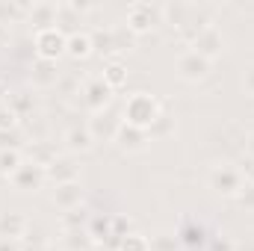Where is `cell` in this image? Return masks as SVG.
<instances>
[{"label": "cell", "mask_w": 254, "mask_h": 251, "mask_svg": "<svg viewBox=\"0 0 254 251\" xmlns=\"http://www.w3.org/2000/svg\"><path fill=\"white\" fill-rule=\"evenodd\" d=\"M160 113H163V104H160L154 95H148V92H136V95L127 98L125 107H122V122L148 130Z\"/></svg>", "instance_id": "6da1fadb"}, {"label": "cell", "mask_w": 254, "mask_h": 251, "mask_svg": "<svg viewBox=\"0 0 254 251\" xmlns=\"http://www.w3.org/2000/svg\"><path fill=\"white\" fill-rule=\"evenodd\" d=\"M207 184H210L213 192H219V195H225V198H237L240 189L246 187V178H243V169H237V166H231V163H219V166L210 169Z\"/></svg>", "instance_id": "7a4b0ae2"}, {"label": "cell", "mask_w": 254, "mask_h": 251, "mask_svg": "<svg viewBox=\"0 0 254 251\" xmlns=\"http://www.w3.org/2000/svg\"><path fill=\"white\" fill-rule=\"evenodd\" d=\"M210 68H213V63H210L207 57L195 54L192 48L181 51V54H178V60H175V71H178V77H181V80H187V83H201V80H207Z\"/></svg>", "instance_id": "3957f363"}, {"label": "cell", "mask_w": 254, "mask_h": 251, "mask_svg": "<svg viewBox=\"0 0 254 251\" xmlns=\"http://www.w3.org/2000/svg\"><path fill=\"white\" fill-rule=\"evenodd\" d=\"M163 12H160V6H154V3H145V0H136V3H130L127 6V15H125V27L133 33V36H142V33H148L154 24H157V18H160Z\"/></svg>", "instance_id": "277c9868"}, {"label": "cell", "mask_w": 254, "mask_h": 251, "mask_svg": "<svg viewBox=\"0 0 254 251\" xmlns=\"http://www.w3.org/2000/svg\"><path fill=\"white\" fill-rule=\"evenodd\" d=\"M45 181H48L45 166H39V163H33V160H27V157H24V163L9 175V184L18 189V192H39V189L45 187Z\"/></svg>", "instance_id": "5b68a950"}, {"label": "cell", "mask_w": 254, "mask_h": 251, "mask_svg": "<svg viewBox=\"0 0 254 251\" xmlns=\"http://www.w3.org/2000/svg\"><path fill=\"white\" fill-rule=\"evenodd\" d=\"M65 42H68V36H65L60 27H48V30H39L33 36V45H36L39 60H51V63H57L65 54Z\"/></svg>", "instance_id": "8992f818"}, {"label": "cell", "mask_w": 254, "mask_h": 251, "mask_svg": "<svg viewBox=\"0 0 254 251\" xmlns=\"http://www.w3.org/2000/svg\"><path fill=\"white\" fill-rule=\"evenodd\" d=\"M187 48H192L195 54H201V57H207V60L213 63V60H219V57L225 54V36L219 33L216 24H210V27H204V30L192 39Z\"/></svg>", "instance_id": "52a82bcc"}, {"label": "cell", "mask_w": 254, "mask_h": 251, "mask_svg": "<svg viewBox=\"0 0 254 251\" xmlns=\"http://www.w3.org/2000/svg\"><path fill=\"white\" fill-rule=\"evenodd\" d=\"M83 104H86V110L92 113V116H98V113H104V110H110V104H113V89L104 83V77H95V80H86V86H83Z\"/></svg>", "instance_id": "ba28073f"}, {"label": "cell", "mask_w": 254, "mask_h": 251, "mask_svg": "<svg viewBox=\"0 0 254 251\" xmlns=\"http://www.w3.org/2000/svg\"><path fill=\"white\" fill-rule=\"evenodd\" d=\"M51 201H54V207H60L63 213H68V210L83 207L86 192H83V187H80V181H71V184H57V187H54V192H51Z\"/></svg>", "instance_id": "9c48e42d"}, {"label": "cell", "mask_w": 254, "mask_h": 251, "mask_svg": "<svg viewBox=\"0 0 254 251\" xmlns=\"http://www.w3.org/2000/svg\"><path fill=\"white\" fill-rule=\"evenodd\" d=\"M125 154H139V151H145L148 148V142H151V136H148V130H142V127H133L122 122L119 127V133H116V139H113Z\"/></svg>", "instance_id": "30bf717a"}, {"label": "cell", "mask_w": 254, "mask_h": 251, "mask_svg": "<svg viewBox=\"0 0 254 251\" xmlns=\"http://www.w3.org/2000/svg\"><path fill=\"white\" fill-rule=\"evenodd\" d=\"M86 127H89V133L95 136V142H98V139L113 142V139H116V133H119V127H122V119H116V113H113V110H104V113L92 116Z\"/></svg>", "instance_id": "8fae6325"}, {"label": "cell", "mask_w": 254, "mask_h": 251, "mask_svg": "<svg viewBox=\"0 0 254 251\" xmlns=\"http://www.w3.org/2000/svg\"><path fill=\"white\" fill-rule=\"evenodd\" d=\"M45 172H48V181H54V187H57V184L80 181V166H77V160H74V157H57Z\"/></svg>", "instance_id": "7c38bea8"}, {"label": "cell", "mask_w": 254, "mask_h": 251, "mask_svg": "<svg viewBox=\"0 0 254 251\" xmlns=\"http://www.w3.org/2000/svg\"><path fill=\"white\" fill-rule=\"evenodd\" d=\"M27 24H33V30H48V27H57V3H30L27 9Z\"/></svg>", "instance_id": "4fadbf2b"}, {"label": "cell", "mask_w": 254, "mask_h": 251, "mask_svg": "<svg viewBox=\"0 0 254 251\" xmlns=\"http://www.w3.org/2000/svg\"><path fill=\"white\" fill-rule=\"evenodd\" d=\"M30 80L36 89H51V86H60V71H57V63L51 60H36L33 68H30Z\"/></svg>", "instance_id": "5bb4252c"}, {"label": "cell", "mask_w": 254, "mask_h": 251, "mask_svg": "<svg viewBox=\"0 0 254 251\" xmlns=\"http://www.w3.org/2000/svg\"><path fill=\"white\" fill-rule=\"evenodd\" d=\"M27 234H30V222L21 213H0V237L24 240Z\"/></svg>", "instance_id": "9a60e30c"}, {"label": "cell", "mask_w": 254, "mask_h": 251, "mask_svg": "<svg viewBox=\"0 0 254 251\" xmlns=\"http://www.w3.org/2000/svg\"><path fill=\"white\" fill-rule=\"evenodd\" d=\"M65 148L71 151V154H86V151H92L95 148V136L89 133V127H71L68 133H65Z\"/></svg>", "instance_id": "2e32d148"}, {"label": "cell", "mask_w": 254, "mask_h": 251, "mask_svg": "<svg viewBox=\"0 0 254 251\" xmlns=\"http://www.w3.org/2000/svg\"><path fill=\"white\" fill-rule=\"evenodd\" d=\"M95 48H92V33H68V42H65V54L71 57V60H86L89 54H92Z\"/></svg>", "instance_id": "e0dca14e"}, {"label": "cell", "mask_w": 254, "mask_h": 251, "mask_svg": "<svg viewBox=\"0 0 254 251\" xmlns=\"http://www.w3.org/2000/svg\"><path fill=\"white\" fill-rule=\"evenodd\" d=\"M92 243L95 240L89 237L86 228H80V231H63V237H60V249L63 251H89Z\"/></svg>", "instance_id": "ac0fdd59"}, {"label": "cell", "mask_w": 254, "mask_h": 251, "mask_svg": "<svg viewBox=\"0 0 254 251\" xmlns=\"http://www.w3.org/2000/svg\"><path fill=\"white\" fill-rule=\"evenodd\" d=\"M104 83L116 92V89H122L127 83V65L122 63V60H107V65H104Z\"/></svg>", "instance_id": "d6986e66"}, {"label": "cell", "mask_w": 254, "mask_h": 251, "mask_svg": "<svg viewBox=\"0 0 254 251\" xmlns=\"http://www.w3.org/2000/svg\"><path fill=\"white\" fill-rule=\"evenodd\" d=\"M27 9H30V3H9V0H0V24L27 21Z\"/></svg>", "instance_id": "ffe728a7"}, {"label": "cell", "mask_w": 254, "mask_h": 251, "mask_svg": "<svg viewBox=\"0 0 254 251\" xmlns=\"http://www.w3.org/2000/svg\"><path fill=\"white\" fill-rule=\"evenodd\" d=\"M172 133H175V119L163 110V113L154 119V125L148 127V136H151V139H169Z\"/></svg>", "instance_id": "44dd1931"}, {"label": "cell", "mask_w": 254, "mask_h": 251, "mask_svg": "<svg viewBox=\"0 0 254 251\" xmlns=\"http://www.w3.org/2000/svg\"><path fill=\"white\" fill-rule=\"evenodd\" d=\"M89 213L86 207H77V210H68L63 213V231H80V228H89Z\"/></svg>", "instance_id": "7402d4cb"}, {"label": "cell", "mask_w": 254, "mask_h": 251, "mask_svg": "<svg viewBox=\"0 0 254 251\" xmlns=\"http://www.w3.org/2000/svg\"><path fill=\"white\" fill-rule=\"evenodd\" d=\"M57 157H60V154H57V151H51L45 142H33V148H30V157H27V160H33V163H39V166H45V169H48Z\"/></svg>", "instance_id": "603a6c76"}, {"label": "cell", "mask_w": 254, "mask_h": 251, "mask_svg": "<svg viewBox=\"0 0 254 251\" xmlns=\"http://www.w3.org/2000/svg\"><path fill=\"white\" fill-rule=\"evenodd\" d=\"M178 234H166V231H160V234H154L151 240H148V246L151 251H175L178 249Z\"/></svg>", "instance_id": "cb8c5ba5"}, {"label": "cell", "mask_w": 254, "mask_h": 251, "mask_svg": "<svg viewBox=\"0 0 254 251\" xmlns=\"http://www.w3.org/2000/svg\"><path fill=\"white\" fill-rule=\"evenodd\" d=\"M6 107H9L15 116H24V113H30V110H33V101H30V95H27V92H12V95L6 98Z\"/></svg>", "instance_id": "d4e9b609"}, {"label": "cell", "mask_w": 254, "mask_h": 251, "mask_svg": "<svg viewBox=\"0 0 254 251\" xmlns=\"http://www.w3.org/2000/svg\"><path fill=\"white\" fill-rule=\"evenodd\" d=\"M21 163H24V154L21 151H0V175L3 178H9Z\"/></svg>", "instance_id": "484cf974"}, {"label": "cell", "mask_w": 254, "mask_h": 251, "mask_svg": "<svg viewBox=\"0 0 254 251\" xmlns=\"http://www.w3.org/2000/svg\"><path fill=\"white\" fill-rule=\"evenodd\" d=\"M21 130L18 127H6L0 130V151H21Z\"/></svg>", "instance_id": "4316f807"}, {"label": "cell", "mask_w": 254, "mask_h": 251, "mask_svg": "<svg viewBox=\"0 0 254 251\" xmlns=\"http://www.w3.org/2000/svg\"><path fill=\"white\" fill-rule=\"evenodd\" d=\"M119 251H151V246H148V237H142V234H127L125 240L119 243Z\"/></svg>", "instance_id": "83f0119b"}, {"label": "cell", "mask_w": 254, "mask_h": 251, "mask_svg": "<svg viewBox=\"0 0 254 251\" xmlns=\"http://www.w3.org/2000/svg\"><path fill=\"white\" fill-rule=\"evenodd\" d=\"M234 201H237L243 210H252L254 213V181H246V187L240 189V195H237Z\"/></svg>", "instance_id": "f1b7e54d"}, {"label": "cell", "mask_w": 254, "mask_h": 251, "mask_svg": "<svg viewBox=\"0 0 254 251\" xmlns=\"http://www.w3.org/2000/svg\"><path fill=\"white\" fill-rule=\"evenodd\" d=\"M127 234H130V219L127 216H113V237L125 240Z\"/></svg>", "instance_id": "f546056e"}, {"label": "cell", "mask_w": 254, "mask_h": 251, "mask_svg": "<svg viewBox=\"0 0 254 251\" xmlns=\"http://www.w3.org/2000/svg\"><path fill=\"white\" fill-rule=\"evenodd\" d=\"M243 89H246V95L254 98V63L243 68Z\"/></svg>", "instance_id": "4dcf8cb0"}, {"label": "cell", "mask_w": 254, "mask_h": 251, "mask_svg": "<svg viewBox=\"0 0 254 251\" xmlns=\"http://www.w3.org/2000/svg\"><path fill=\"white\" fill-rule=\"evenodd\" d=\"M15 119H18V116L3 104V107H0V130H6V127H18V125H15Z\"/></svg>", "instance_id": "1f68e13d"}, {"label": "cell", "mask_w": 254, "mask_h": 251, "mask_svg": "<svg viewBox=\"0 0 254 251\" xmlns=\"http://www.w3.org/2000/svg\"><path fill=\"white\" fill-rule=\"evenodd\" d=\"M210 251H234V243L228 237H213L210 240Z\"/></svg>", "instance_id": "d6a6232c"}, {"label": "cell", "mask_w": 254, "mask_h": 251, "mask_svg": "<svg viewBox=\"0 0 254 251\" xmlns=\"http://www.w3.org/2000/svg\"><path fill=\"white\" fill-rule=\"evenodd\" d=\"M0 251H24L21 240H9V237H0Z\"/></svg>", "instance_id": "836d02e7"}, {"label": "cell", "mask_w": 254, "mask_h": 251, "mask_svg": "<svg viewBox=\"0 0 254 251\" xmlns=\"http://www.w3.org/2000/svg\"><path fill=\"white\" fill-rule=\"evenodd\" d=\"M71 9H74L77 15H83V12H89V9H92V3H86V0H71Z\"/></svg>", "instance_id": "e575fe53"}, {"label": "cell", "mask_w": 254, "mask_h": 251, "mask_svg": "<svg viewBox=\"0 0 254 251\" xmlns=\"http://www.w3.org/2000/svg\"><path fill=\"white\" fill-rule=\"evenodd\" d=\"M246 154H249V160H254V133L246 136Z\"/></svg>", "instance_id": "d590c367"}]
</instances>
